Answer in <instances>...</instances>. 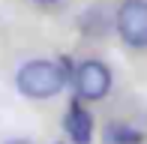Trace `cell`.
I'll return each instance as SVG.
<instances>
[{"label": "cell", "mask_w": 147, "mask_h": 144, "mask_svg": "<svg viewBox=\"0 0 147 144\" xmlns=\"http://www.w3.org/2000/svg\"><path fill=\"white\" fill-rule=\"evenodd\" d=\"M111 90V69L102 60H84L75 69V93L78 99L87 102H99L105 99Z\"/></svg>", "instance_id": "obj_3"}, {"label": "cell", "mask_w": 147, "mask_h": 144, "mask_svg": "<svg viewBox=\"0 0 147 144\" xmlns=\"http://www.w3.org/2000/svg\"><path fill=\"white\" fill-rule=\"evenodd\" d=\"M9 144H27V141H9Z\"/></svg>", "instance_id": "obj_7"}, {"label": "cell", "mask_w": 147, "mask_h": 144, "mask_svg": "<svg viewBox=\"0 0 147 144\" xmlns=\"http://www.w3.org/2000/svg\"><path fill=\"white\" fill-rule=\"evenodd\" d=\"M63 84H66V72L54 60H30L15 75L18 93H24L27 99H51L63 90Z\"/></svg>", "instance_id": "obj_1"}, {"label": "cell", "mask_w": 147, "mask_h": 144, "mask_svg": "<svg viewBox=\"0 0 147 144\" xmlns=\"http://www.w3.org/2000/svg\"><path fill=\"white\" fill-rule=\"evenodd\" d=\"M102 141L105 144H141L144 135H141V129L129 126V123H123V120H111L108 126L102 129Z\"/></svg>", "instance_id": "obj_5"}, {"label": "cell", "mask_w": 147, "mask_h": 144, "mask_svg": "<svg viewBox=\"0 0 147 144\" xmlns=\"http://www.w3.org/2000/svg\"><path fill=\"white\" fill-rule=\"evenodd\" d=\"M63 129H66L72 144H90L93 141V117H90V111L81 102H72L66 117H63Z\"/></svg>", "instance_id": "obj_4"}, {"label": "cell", "mask_w": 147, "mask_h": 144, "mask_svg": "<svg viewBox=\"0 0 147 144\" xmlns=\"http://www.w3.org/2000/svg\"><path fill=\"white\" fill-rule=\"evenodd\" d=\"M36 3H54V0H36Z\"/></svg>", "instance_id": "obj_6"}, {"label": "cell", "mask_w": 147, "mask_h": 144, "mask_svg": "<svg viewBox=\"0 0 147 144\" xmlns=\"http://www.w3.org/2000/svg\"><path fill=\"white\" fill-rule=\"evenodd\" d=\"M114 24L126 45L147 48V0H123Z\"/></svg>", "instance_id": "obj_2"}]
</instances>
